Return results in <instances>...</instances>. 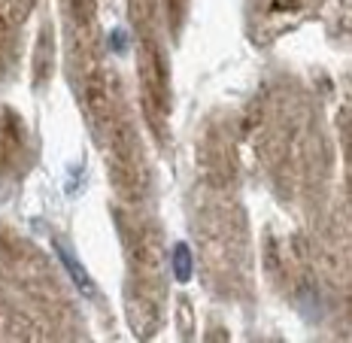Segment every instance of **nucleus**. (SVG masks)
I'll return each instance as SVG.
<instances>
[{"label": "nucleus", "mask_w": 352, "mask_h": 343, "mask_svg": "<svg viewBox=\"0 0 352 343\" xmlns=\"http://www.w3.org/2000/svg\"><path fill=\"white\" fill-rule=\"evenodd\" d=\"M55 250H58V255H61L64 267H67V271H70V276H73V283H76V286H79V289H82V291H85V295H91V291H94V283H91V280H88V274L82 271V267H79V261H76V258H73V255H70L67 250H64V246H58V243H55Z\"/></svg>", "instance_id": "nucleus-1"}, {"label": "nucleus", "mask_w": 352, "mask_h": 343, "mask_svg": "<svg viewBox=\"0 0 352 343\" xmlns=\"http://www.w3.org/2000/svg\"><path fill=\"white\" fill-rule=\"evenodd\" d=\"M173 271L179 280H188V276H192V258H188V250L182 243L176 246V252H173Z\"/></svg>", "instance_id": "nucleus-2"}]
</instances>
